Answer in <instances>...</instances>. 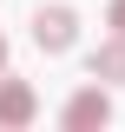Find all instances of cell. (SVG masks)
Here are the masks:
<instances>
[{
  "label": "cell",
  "mask_w": 125,
  "mask_h": 132,
  "mask_svg": "<svg viewBox=\"0 0 125 132\" xmlns=\"http://www.w3.org/2000/svg\"><path fill=\"white\" fill-rule=\"evenodd\" d=\"M33 112H40L33 86H20V79H7V86H0V126H26Z\"/></svg>",
  "instance_id": "obj_2"
},
{
  "label": "cell",
  "mask_w": 125,
  "mask_h": 132,
  "mask_svg": "<svg viewBox=\"0 0 125 132\" xmlns=\"http://www.w3.org/2000/svg\"><path fill=\"white\" fill-rule=\"evenodd\" d=\"M92 79H125V33H112L105 46L92 53Z\"/></svg>",
  "instance_id": "obj_4"
},
{
  "label": "cell",
  "mask_w": 125,
  "mask_h": 132,
  "mask_svg": "<svg viewBox=\"0 0 125 132\" xmlns=\"http://www.w3.org/2000/svg\"><path fill=\"white\" fill-rule=\"evenodd\" d=\"M105 119H112V99H105V93H73V106H66V126H73V132L105 126Z\"/></svg>",
  "instance_id": "obj_3"
},
{
  "label": "cell",
  "mask_w": 125,
  "mask_h": 132,
  "mask_svg": "<svg viewBox=\"0 0 125 132\" xmlns=\"http://www.w3.org/2000/svg\"><path fill=\"white\" fill-rule=\"evenodd\" d=\"M105 20H112V33H125V0H112V13H105Z\"/></svg>",
  "instance_id": "obj_5"
},
{
  "label": "cell",
  "mask_w": 125,
  "mask_h": 132,
  "mask_svg": "<svg viewBox=\"0 0 125 132\" xmlns=\"http://www.w3.org/2000/svg\"><path fill=\"white\" fill-rule=\"evenodd\" d=\"M33 40H40V53H73L79 13L73 7H40V13H33Z\"/></svg>",
  "instance_id": "obj_1"
},
{
  "label": "cell",
  "mask_w": 125,
  "mask_h": 132,
  "mask_svg": "<svg viewBox=\"0 0 125 132\" xmlns=\"http://www.w3.org/2000/svg\"><path fill=\"white\" fill-rule=\"evenodd\" d=\"M0 66H7V40H0Z\"/></svg>",
  "instance_id": "obj_6"
}]
</instances>
